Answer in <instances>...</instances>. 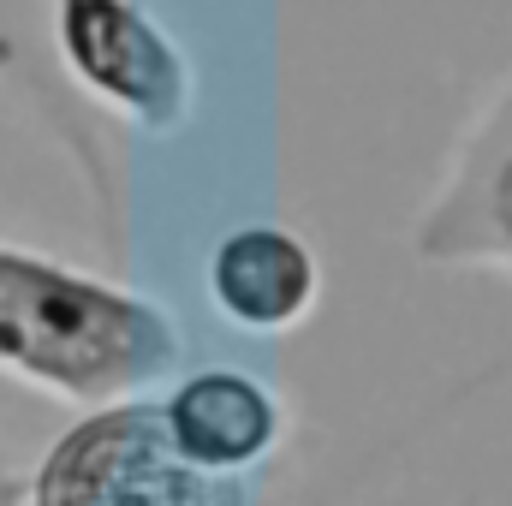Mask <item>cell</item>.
Here are the masks:
<instances>
[{
    "instance_id": "6da1fadb",
    "label": "cell",
    "mask_w": 512,
    "mask_h": 506,
    "mask_svg": "<svg viewBox=\"0 0 512 506\" xmlns=\"http://www.w3.org/2000/svg\"><path fill=\"white\" fill-rule=\"evenodd\" d=\"M0 358L72 393H102L167 358V322L96 280L0 256Z\"/></svg>"
},
{
    "instance_id": "7a4b0ae2",
    "label": "cell",
    "mask_w": 512,
    "mask_h": 506,
    "mask_svg": "<svg viewBox=\"0 0 512 506\" xmlns=\"http://www.w3.org/2000/svg\"><path fill=\"white\" fill-rule=\"evenodd\" d=\"M42 506H239L233 477L197 471L161 411H108L84 423L48 465Z\"/></svg>"
},
{
    "instance_id": "3957f363",
    "label": "cell",
    "mask_w": 512,
    "mask_h": 506,
    "mask_svg": "<svg viewBox=\"0 0 512 506\" xmlns=\"http://www.w3.org/2000/svg\"><path fill=\"white\" fill-rule=\"evenodd\" d=\"M417 256L512 268V84L465 131L429 215L417 221Z\"/></svg>"
},
{
    "instance_id": "277c9868",
    "label": "cell",
    "mask_w": 512,
    "mask_h": 506,
    "mask_svg": "<svg viewBox=\"0 0 512 506\" xmlns=\"http://www.w3.org/2000/svg\"><path fill=\"white\" fill-rule=\"evenodd\" d=\"M209 298L227 322L251 334H286L298 328L322 298V262L304 233L280 221H256L227 233L209 256Z\"/></svg>"
},
{
    "instance_id": "5b68a950",
    "label": "cell",
    "mask_w": 512,
    "mask_h": 506,
    "mask_svg": "<svg viewBox=\"0 0 512 506\" xmlns=\"http://www.w3.org/2000/svg\"><path fill=\"white\" fill-rule=\"evenodd\" d=\"M161 423H167L173 447L197 471H215V477L251 471L256 459H268L274 441H280V405H274V393L256 376H239V370H203V376H191L161 405Z\"/></svg>"
}]
</instances>
